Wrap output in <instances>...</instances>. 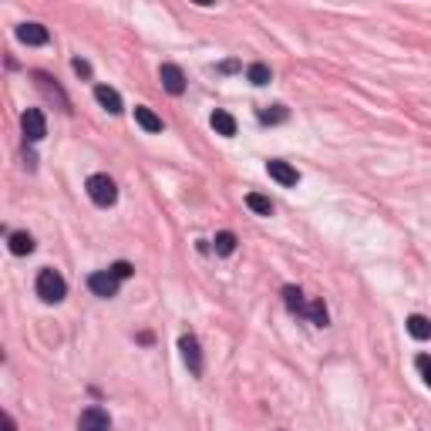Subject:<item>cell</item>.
Instances as JSON below:
<instances>
[{
    "instance_id": "obj_1",
    "label": "cell",
    "mask_w": 431,
    "mask_h": 431,
    "mask_svg": "<svg viewBox=\"0 0 431 431\" xmlns=\"http://www.w3.org/2000/svg\"><path fill=\"white\" fill-rule=\"evenodd\" d=\"M38 297L44 303H61L64 297H68V283H64V277L57 273V270H51V266H44L38 273Z\"/></svg>"
},
{
    "instance_id": "obj_2",
    "label": "cell",
    "mask_w": 431,
    "mask_h": 431,
    "mask_svg": "<svg viewBox=\"0 0 431 431\" xmlns=\"http://www.w3.org/2000/svg\"><path fill=\"white\" fill-rule=\"evenodd\" d=\"M85 189H88V199H92L94 206H101V209H108L118 203V186H115L108 175H92L88 182H85Z\"/></svg>"
},
{
    "instance_id": "obj_3",
    "label": "cell",
    "mask_w": 431,
    "mask_h": 431,
    "mask_svg": "<svg viewBox=\"0 0 431 431\" xmlns=\"http://www.w3.org/2000/svg\"><path fill=\"white\" fill-rule=\"evenodd\" d=\"M118 286H122V280L115 277L112 270H98V273L88 277V290H92L94 297H105V300L118 297Z\"/></svg>"
},
{
    "instance_id": "obj_4",
    "label": "cell",
    "mask_w": 431,
    "mask_h": 431,
    "mask_svg": "<svg viewBox=\"0 0 431 431\" xmlns=\"http://www.w3.org/2000/svg\"><path fill=\"white\" fill-rule=\"evenodd\" d=\"M179 351H182V360H186L189 374L192 377L203 374V351H199V340L192 337V334H182V337H179Z\"/></svg>"
},
{
    "instance_id": "obj_5",
    "label": "cell",
    "mask_w": 431,
    "mask_h": 431,
    "mask_svg": "<svg viewBox=\"0 0 431 431\" xmlns=\"http://www.w3.org/2000/svg\"><path fill=\"white\" fill-rule=\"evenodd\" d=\"M78 431H112V418H108L105 408L92 404V408H85L81 418H78Z\"/></svg>"
},
{
    "instance_id": "obj_6",
    "label": "cell",
    "mask_w": 431,
    "mask_h": 431,
    "mask_svg": "<svg viewBox=\"0 0 431 431\" xmlns=\"http://www.w3.org/2000/svg\"><path fill=\"white\" fill-rule=\"evenodd\" d=\"M20 129H24V138L27 142H41L44 135H48V122H44V115L38 108H27V112L20 115Z\"/></svg>"
},
{
    "instance_id": "obj_7",
    "label": "cell",
    "mask_w": 431,
    "mask_h": 431,
    "mask_svg": "<svg viewBox=\"0 0 431 431\" xmlns=\"http://www.w3.org/2000/svg\"><path fill=\"white\" fill-rule=\"evenodd\" d=\"M266 172H270V179H277V182L286 189L300 182V172L293 169L290 162H280V159H270V162H266Z\"/></svg>"
},
{
    "instance_id": "obj_8",
    "label": "cell",
    "mask_w": 431,
    "mask_h": 431,
    "mask_svg": "<svg viewBox=\"0 0 431 431\" xmlns=\"http://www.w3.org/2000/svg\"><path fill=\"white\" fill-rule=\"evenodd\" d=\"M159 78H162V88H166L169 94L186 92V75H182L179 64H162V68H159Z\"/></svg>"
},
{
    "instance_id": "obj_9",
    "label": "cell",
    "mask_w": 431,
    "mask_h": 431,
    "mask_svg": "<svg viewBox=\"0 0 431 431\" xmlns=\"http://www.w3.org/2000/svg\"><path fill=\"white\" fill-rule=\"evenodd\" d=\"M17 41L20 44H31V48H41V44H48L51 34H48V27L44 24H20L17 27Z\"/></svg>"
},
{
    "instance_id": "obj_10",
    "label": "cell",
    "mask_w": 431,
    "mask_h": 431,
    "mask_svg": "<svg viewBox=\"0 0 431 431\" xmlns=\"http://www.w3.org/2000/svg\"><path fill=\"white\" fill-rule=\"evenodd\" d=\"M94 98H98V105H101L105 112H112V115H122V112H125V105H122V94L115 92V88H108V85H98V88H94Z\"/></svg>"
},
{
    "instance_id": "obj_11",
    "label": "cell",
    "mask_w": 431,
    "mask_h": 431,
    "mask_svg": "<svg viewBox=\"0 0 431 431\" xmlns=\"http://www.w3.org/2000/svg\"><path fill=\"white\" fill-rule=\"evenodd\" d=\"M135 122L149 131V135H159V131L166 129V125H162V118L152 112V108H145V105H135Z\"/></svg>"
},
{
    "instance_id": "obj_12",
    "label": "cell",
    "mask_w": 431,
    "mask_h": 431,
    "mask_svg": "<svg viewBox=\"0 0 431 431\" xmlns=\"http://www.w3.org/2000/svg\"><path fill=\"white\" fill-rule=\"evenodd\" d=\"M283 303H286V310H290V314H297V317H307V307H310V303L303 300L300 286H283Z\"/></svg>"
},
{
    "instance_id": "obj_13",
    "label": "cell",
    "mask_w": 431,
    "mask_h": 431,
    "mask_svg": "<svg viewBox=\"0 0 431 431\" xmlns=\"http://www.w3.org/2000/svg\"><path fill=\"white\" fill-rule=\"evenodd\" d=\"M34 78H38V85H41V88H44V94H48V98H57V105H61V112H71V101H68V94L61 92V88H57V85H54V81H51V78L44 75V71H38V75H34Z\"/></svg>"
},
{
    "instance_id": "obj_14",
    "label": "cell",
    "mask_w": 431,
    "mask_h": 431,
    "mask_svg": "<svg viewBox=\"0 0 431 431\" xmlns=\"http://www.w3.org/2000/svg\"><path fill=\"white\" fill-rule=\"evenodd\" d=\"M209 125H212V129L219 131L223 138H233V135H236V118H233L229 112H223V108H216V112H212Z\"/></svg>"
},
{
    "instance_id": "obj_15",
    "label": "cell",
    "mask_w": 431,
    "mask_h": 431,
    "mask_svg": "<svg viewBox=\"0 0 431 431\" xmlns=\"http://www.w3.org/2000/svg\"><path fill=\"white\" fill-rule=\"evenodd\" d=\"M404 327H408V334L414 340H431V320L421 317V314H411V317L404 320Z\"/></svg>"
},
{
    "instance_id": "obj_16",
    "label": "cell",
    "mask_w": 431,
    "mask_h": 431,
    "mask_svg": "<svg viewBox=\"0 0 431 431\" xmlns=\"http://www.w3.org/2000/svg\"><path fill=\"white\" fill-rule=\"evenodd\" d=\"M34 236L31 233H10V253L14 256H27V253H34Z\"/></svg>"
},
{
    "instance_id": "obj_17",
    "label": "cell",
    "mask_w": 431,
    "mask_h": 431,
    "mask_svg": "<svg viewBox=\"0 0 431 431\" xmlns=\"http://www.w3.org/2000/svg\"><path fill=\"white\" fill-rule=\"evenodd\" d=\"M246 78H249V85L263 88V85H270V81H273V71H270L263 61H256V64H249V68H246Z\"/></svg>"
},
{
    "instance_id": "obj_18",
    "label": "cell",
    "mask_w": 431,
    "mask_h": 431,
    "mask_svg": "<svg viewBox=\"0 0 431 431\" xmlns=\"http://www.w3.org/2000/svg\"><path fill=\"white\" fill-rule=\"evenodd\" d=\"M246 206L253 209L256 216H273V203H270L266 196H260V192H249V196H246Z\"/></svg>"
},
{
    "instance_id": "obj_19",
    "label": "cell",
    "mask_w": 431,
    "mask_h": 431,
    "mask_svg": "<svg viewBox=\"0 0 431 431\" xmlns=\"http://www.w3.org/2000/svg\"><path fill=\"white\" fill-rule=\"evenodd\" d=\"M286 108L283 105H270V108H260V122L263 125H280V122H286Z\"/></svg>"
},
{
    "instance_id": "obj_20",
    "label": "cell",
    "mask_w": 431,
    "mask_h": 431,
    "mask_svg": "<svg viewBox=\"0 0 431 431\" xmlns=\"http://www.w3.org/2000/svg\"><path fill=\"white\" fill-rule=\"evenodd\" d=\"M307 320L314 323V327H327V307H323V300H314L310 307H307Z\"/></svg>"
},
{
    "instance_id": "obj_21",
    "label": "cell",
    "mask_w": 431,
    "mask_h": 431,
    "mask_svg": "<svg viewBox=\"0 0 431 431\" xmlns=\"http://www.w3.org/2000/svg\"><path fill=\"white\" fill-rule=\"evenodd\" d=\"M212 246H216V253H219V256H229V253L236 249V236H233V233H219Z\"/></svg>"
},
{
    "instance_id": "obj_22",
    "label": "cell",
    "mask_w": 431,
    "mask_h": 431,
    "mask_svg": "<svg viewBox=\"0 0 431 431\" xmlns=\"http://www.w3.org/2000/svg\"><path fill=\"white\" fill-rule=\"evenodd\" d=\"M414 367H418V374H421V381L431 388V357L428 354H418L414 357Z\"/></svg>"
},
{
    "instance_id": "obj_23",
    "label": "cell",
    "mask_w": 431,
    "mask_h": 431,
    "mask_svg": "<svg viewBox=\"0 0 431 431\" xmlns=\"http://www.w3.org/2000/svg\"><path fill=\"white\" fill-rule=\"evenodd\" d=\"M108 270H112V273L118 277V280H129L131 273H135V266H131V263H125V260H118L115 266H108Z\"/></svg>"
},
{
    "instance_id": "obj_24",
    "label": "cell",
    "mask_w": 431,
    "mask_h": 431,
    "mask_svg": "<svg viewBox=\"0 0 431 431\" xmlns=\"http://www.w3.org/2000/svg\"><path fill=\"white\" fill-rule=\"evenodd\" d=\"M71 68H75V71H78L81 78H88V75H92V64H88V61H81V57H75V61H71Z\"/></svg>"
}]
</instances>
